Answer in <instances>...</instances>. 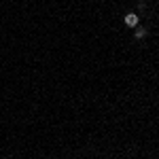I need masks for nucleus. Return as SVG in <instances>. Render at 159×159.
Segmentation results:
<instances>
[{
    "label": "nucleus",
    "instance_id": "f257e3e1",
    "mask_svg": "<svg viewBox=\"0 0 159 159\" xmlns=\"http://www.w3.org/2000/svg\"><path fill=\"white\" fill-rule=\"evenodd\" d=\"M125 25L136 28V25H138V15H136V13H127V15H125Z\"/></svg>",
    "mask_w": 159,
    "mask_h": 159
},
{
    "label": "nucleus",
    "instance_id": "f03ea898",
    "mask_svg": "<svg viewBox=\"0 0 159 159\" xmlns=\"http://www.w3.org/2000/svg\"><path fill=\"white\" fill-rule=\"evenodd\" d=\"M134 36H136V38H144V36H147V30H144V28H136Z\"/></svg>",
    "mask_w": 159,
    "mask_h": 159
}]
</instances>
